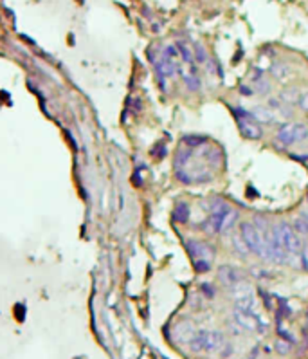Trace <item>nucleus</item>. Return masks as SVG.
Returning <instances> with one entry per match:
<instances>
[{
	"label": "nucleus",
	"mask_w": 308,
	"mask_h": 359,
	"mask_svg": "<svg viewBox=\"0 0 308 359\" xmlns=\"http://www.w3.org/2000/svg\"><path fill=\"white\" fill-rule=\"evenodd\" d=\"M189 348L193 352H209V354H222L229 355L233 352V347L220 330H198L195 337L191 339Z\"/></svg>",
	"instance_id": "1"
},
{
	"label": "nucleus",
	"mask_w": 308,
	"mask_h": 359,
	"mask_svg": "<svg viewBox=\"0 0 308 359\" xmlns=\"http://www.w3.org/2000/svg\"><path fill=\"white\" fill-rule=\"evenodd\" d=\"M240 237H242V240L245 242V246L249 247V251H253V253L260 255L261 258H267L268 260V249H267V246H265L260 231L256 229V226H254L253 222L245 220V222L240 224Z\"/></svg>",
	"instance_id": "2"
},
{
	"label": "nucleus",
	"mask_w": 308,
	"mask_h": 359,
	"mask_svg": "<svg viewBox=\"0 0 308 359\" xmlns=\"http://www.w3.org/2000/svg\"><path fill=\"white\" fill-rule=\"evenodd\" d=\"M276 227H278L281 242H283V246H285V249L288 251V255H301V251H303V240H301L299 235L294 231V227L290 226L288 222H281Z\"/></svg>",
	"instance_id": "3"
},
{
	"label": "nucleus",
	"mask_w": 308,
	"mask_h": 359,
	"mask_svg": "<svg viewBox=\"0 0 308 359\" xmlns=\"http://www.w3.org/2000/svg\"><path fill=\"white\" fill-rule=\"evenodd\" d=\"M186 249H187V253H189L191 260L213 262V258L217 257V247L209 242H204V240H187Z\"/></svg>",
	"instance_id": "4"
},
{
	"label": "nucleus",
	"mask_w": 308,
	"mask_h": 359,
	"mask_svg": "<svg viewBox=\"0 0 308 359\" xmlns=\"http://www.w3.org/2000/svg\"><path fill=\"white\" fill-rule=\"evenodd\" d=\"M233 319H235L240 327H243L245 330H256V332H261V334L267 330V325H263V321H261L254 312H243V311L235 309V311H233Z\"/></svg>",
	"instance_id": "5"
},
{
	"label": "nucleus",
	"mask_w": 308,
	"mask_h": 359,
	"mask_svg": "<svg viewBox=\"0 0 308 359\" xmlns=\"http://www.w3.org/2000/svg\"><path fill=\"white\" fill-rule=\"evenodd\" d=\"M218 280L224 287H236L238 283L243 282V275L233 265H222L218 269Z\"/></svg>",
	"instance_id": "6"
},
{
	"label": "nucleus",
	"mask_w": 308,
	"mask_h": 359,
	"mask_svg": "<svg viewBox=\"0 0 308 359\" xmlns=\"http://www.w3.org/2000/svg\"><path fill=\"white\" fill-rule=\"evenodd\" d=\"M238 130L245 139H260L263 136V130L258 125L256 119H236Z\"/></svg>",
	"instance_id": "7"
},
{
	"label": "nucleus",
	"mask_w": 308,
	"mask_h": 359,
	"mask_svg": "<svg viewBox=\"0 0 308 359\" xmlns=\"http://www.w3.org/2000/svg\"><path fill=\"white\" fill-rule=\"evenodd\" d=\"M200 155L205 159L207 165H211V168L218 170L224 163V154H222L220 148H202Z\"/></svg>",
	"instance_id": "8"
},
{
	"label": "nucleus",
	"mask_w": 308,
	"mask_h": 359,
	"mask_svg": "<svg viewBox=\"0 0 308 359\" xmlns=\"http://www.w3.org/2000/svg\"><path fill=\"white\" fill-rule=\"evenodd\" d=\"M278 141L283 145V147H292L296 143V134H294V123H285V125L279 127L278 134H276Z\"/></svg>",
	"instance_id": "9"
},
{
	"label": "nucleus",
	"mask_w": 308,
	"mask_h": 359,
	"mask_svg": "<svg viewBox=\"0 0 308 359\" xmlns=\"http://www.w3.org/2000/svg\"><path fill=\"white\" fill-rule=\"evenodd\" d=\"M229 209H231V204H229L225 199H222V197H213L209 201V211H211V215H215V217H220V215H224V213H227Z\"/></svg>",
	"instance_id": "10"
},
{
	"label": "nucleus",
	"mask_w": 308,
	"mask_h": 359,
	"mask_svg": "<svg viewBox=\"0 0 308 359\" xmlns=\"http://www.w3.org/2000/svg\"><path fill=\"white\" fill-rule=\"evenodd\" d=\"M236 220H238V211L236 209H229L227 213H224L220 219V233H229L235 227Z\"/></svg>",
	"instance_id": "11"
},
{
	"label": "nucleus",
	"mask_w": 308,
	"mask_h": 359,
	"mask_svg": "<svg viewBox=\"0 0 308 359\" xmlns=\"http://www.w3.org/2000/svg\"><path fill=\"white\" fill-rule=\"evenodd\" d=\"M175 47H177V51H179V55H180V60L182 62H186L187 63V67H191V65H195V56H193V49L189 47V45L186 44V42H177L175 44Z\"/></svg>",
	"instance_id": "12"
},
{
	"label": "nucleus",
	"mask_w": 308,
	"mask_h": 359,
	"mask_svg": "<svg viewBox=\"0 0 308 359\" xmlns=\"http://www.w3.org/2000/svg\"><path fill=\"white\" fill-rule=\"evenodd\" d=\"M195 334H197V330H195V327L191 325V323L186 321V323H179V325H177V336H179V339L184 341V343H191Z\"/></svg>",
	"instance_id": "13"
},
{
	"label": "nucleus",
	"mask_w": 308,
	"mask_h": 359,
	"mask_svg": "<svg viewBox=\"0 0 308 359\" xmlns=\"http://www.w3.org/2000/svg\"><path fill=\"white\" fill-rule=\"evenodd\" d=\"M180 73L184 74V83H186V88L189 92H198L202 88V81L200 78L197 76V74L193 73H184L182 67H180Z\"/></svg>",
	"instance_id": "14"
},
{
	"label": "nucleus",
	"mask_w": 308,
	"mask_h": 359,
	"mask_svg": "<svg viewBox=\"0 0 308 359\" xmlns=\"http://www.w3.org/2000/svg\"><path fill=\"white\" fill-rule=\"evenodd\" d=\"M235 309L243 312H253L254 309V296L253 294H245V296H236L235 298Z\"/></svg>",
	"instance_id": "15"
},
{
	"label": "nucleus",
	"mask_w": 308,
	"mask_h": 359,
	"mask_svg": "<svg viewBox=\"0 0 308 359\" xmlns=\"http://www.w3.org/2000/svg\"><path fill=\"white\" fill-rule=\"evenodd\" d=\"M251 112H253L254 119L260 123H272L274 121V116H272L271 109H267V106H254Z\"/></svg>",
	"instance_id": "16"
},
{
	"label": "nucleus",
	"mask_w": 308,
	"mask_h": 359,
	"mask_svg": "<svg viewBox=\"0 0 308 359\" xmlns=\"http://www.w3.org/2000/svg\"><path fill=\"white\" fill-rule=\"evenodd\" d=\"M278 98L281 99V101H285L286 105H297L299 103V91L297 88H285V91H281L278 94Z\"/></svg>",
	"instance_id": "17"
},
{
	"label": "nucleus",
	"mask_w": 308,
	"mask_h": 359,
	"mask_svg": "<svg viewBox=\"0 0 308 359\" xmlns=\"http://www.w3.org/2000/svg\"><path fill=\"white\" fill-rule=\"evenodd\" d=\"M191 159H193V148H182V150H179L175 155V170L184 168Z\"/></svg>",
	"instance_id": "18"
},
{
	"label": "nucleus",
	"mask_w": 308,
	"mask_h": 359,
	"mask_svg": "<svg viewBox=\"0 0 308 359\" xmlns=\"http://www.w3.org/2000/svg\"><path fill=\"white\" fill-rule=\"evenodd\" d=\"M161 58L168 60V62L175 63V65H180V55H179V51H177L175 45H166V47L161 51Z\"/></svg>",
	"instance_id": "19"
},
{
	"label": "nucleus",
	"mask_w": 308,
	"mask_h": 359,
	"mask_svg": "<svg viewBox=\"0 0 308 359\" xmlns=\"http://www.w3.org/2000/svg\"><path fill=\"white\" fill-rule=\"evenodd\" d=\"M173 215H175V220L179 224H187V220H189V206H187V202H179Z\"/></svg>",
	"instance_id": "20"
},
{
	"label": "nucleus",
	"mask_w": 308,
	"mask_h": 359,
	"mask_svg": "<svg viewBox=\"0 0 308 359\" xmlns=\"http://www.w3.org/2000/svg\"><path fill=\"white\" fill-rule=\"evenodd\" d=\"M253 83H254V87L261 92V94H267V92H271V85H268V81L265 80L261 73H256V78H253Z\"/></svg>",
	"instance_id": "21"
},
{
	"label": "nucleus",
	"mask_w": 308,
	"mask_h": 359,
	"mask_svg": "<svg viewBox=\"0 0 308 359\" xmlns=\"http://www.w3.org/2000/svg\"><path fill=\"white\" fill-rule=\"evenodd\" d=\"M207 141H209V139H207L205 136H186V137H184V143L187 145V148L204 147Z\"/></svg>",
	"instance_id": "22"
},
{
	"label": "nucleus",
	"mask_w": 308,
	"mask_h": 359,
	"mask_svg": "<svg viewBox=\"0 0 308 359\" xmlns=\"http://www.w3.org/2000/svg\"><path fill=\"white\" fill-rule=\"evenodd\" d=\"M294 134H296V143H303L308 139V127L303 123H294Z\"/></svg>",
	"instance_id": "23"
},
{
	"label": "nucleus",
	"mask_w": 308,
	"mask_h": 359,
	"mask_svg": "<svg viewBox=\"0 0 308 359\" xmlns=\"http://www.w3.org/2000/svg\"><path fill=\"white\" fill-rule=\"evenodd\" d=\"M294 231L297 235H308V217H297L294 220Z\"/></svg>",
	"instance_id": "24"
},
{
	"label": "nucleus",
	"mask_w": 308,
	"mask_h": 359,
	"mask_svg": "<svg viewBox=\"0 0 308 359\" xmlns=\"http://www.w3.org/2000/svg\"><path fill=\"white\" fill-rule=\"evenodd\" d=\"M193 56H195V62H197V63H207V62H209V58H207V52H205V49L202 47L200 44L193 45Z\"/></svg>",
	"instance_id": "25"
},
{
	"label": "nucleus",
	"mask_w": 308,
	"mask_h": 359,
	"mask_svg": "<svg viewBox=\"0 0 308 359\" xmlns=\"http://www.w3.org/2000/svg\"><path fill=\"white\" fill-rule=\"evenodd\" d=\"M193 267L198 275H204V273L211 271V262L209 260H193Z\"/></svg>",
	"instance_id": "26"
},
{
	"label": "nucleus",
	"mask_w": 308,
	"mask_h": 359,
	"mask_svg": "<svg viewBox=\"0 0 308 359\" xmlns=\"http://www.w3.org/2000/svg\"><path fill=\"white\" fill-rule=\"evenodd\" d=\"M233 246H235V249L238 251L242 257H245V255L249 253V247L245 246V242L242 240V237H235V238H233Z\"/></svg>",
	"instance_id": "27"
},
{
	"label": "nucleus",
	"mask_w": 308,
	"mask_h": 359,
	"mask_svg": "<svg viewBox=\"0 0 308 359\" xmlns=\"http://www.w3.org/2000/svg\"><path fill=\"white\" fill-rule=\"evenodd\" d=\"M272 74L276 78H279V80H285L290 74V69L286 65H272Z\"/></svg>",
	"instance_id": "28"
},
{
	"label": "nucleus",
	"mask_w": 308,
	"mask_h": 359,
	"mask_svg": "<svg viewBox=\"0 0 308 359\" xmlns=\"http://www.w3.org/2000/svg\"><path fill=\"white\" fill-rule=\"evenodd\" d=\"M200 291H202V294H204L205 298H209V300H213V298L217 296V291H215V287L211 285V283H207V282L202 283Z\"/></svg>",
	"instance_id": "29"
},
{
	"label": "nucleus",
	"mask_w": 308,
	"mask_h": 359,
	"mask_svg": "<svg viewBox=\"0 0 308 359\" xmlns=\"http://www.w3.org/2000/svg\"><path fill=\"white\" fill-rule=\"evenodd\" d=\"M276 350L279 352V354H288L290 352V343L285 339H278L276 341Z\"/></svg>",
	"instance_id": "30"
},
{
	"label": "nucleus",
	"mask_w": 308,
	"mask_h": 359,
	"mask_svg": "<svg viewBox=\"0 0 308 359\" xmlns=\"http://www.w3.org/2000/svg\"><path fill=\"white\" fill-rule=\"evenodd\" d=\"M297 105L301 106V110H304V112H308V92H303L299 98V103Z\"/></svg>",
	"instance_id": "31"
},
{
	"label": "nucleus",
	"mask_w": 308,
	"mask_h": 359,
	"mask_svg": "<svg viewBox=\"0 0 308 359\" xmlns=\"http://www.w3.org/2000/svg\"><path fill=\"white\" fill-rule=\"evenodd\" d=\"M240 92H242V96H253L254 94V88L253 87H247V85H240Z\"/></svg>",
	"instance_id": "32"
},
{
	"label": "nucleus",
	"mask_w": 308,
	"mask_h": 359,
	"mask_svg": "<svg viewBox=\"0 0 308 359\" xmlns=\"http://www.w3.org/2000/svg\"><path fill=\"white\" fill-rule=\"evenodd\" d=\"M301 262H303V267L308 271V249L301 253Z\"/></svg>",
	"instance_id": "33"
}]
</instances>
